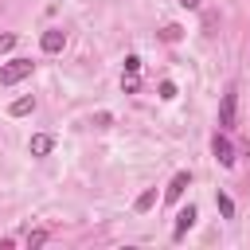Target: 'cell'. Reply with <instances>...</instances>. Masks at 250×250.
<instances>
[{"instance_id": "cell-12", "label": "cell", "mask_w": 250, "mask_h": 250, "mask_svg": "<svg viewBox=\"0 0 250 250\" xmlns=\"http://www.w3.org/2000/svg\"><path fill=\"white\" fill-rule=\"evenodd\" d=\"M121 86H125L129 94H137V86H141V82H137V74H129V70H125V78H121Z\"/></svg>"}, {"instance_id": "cell-6", "label": "cell", "mask_w": 250, "mask_h": 250, "mask_svg": "<svg viewBox=\"0 0 250 250\" xmlns=\"http://www.w3.org/2000/svg\"><path fill=\"white\" fill-rule=\"evenodd\" d=\"M195 219H199V211H195V207L188 203V207H184V211L176 215V230H172V234H176V238H184V234L191 230V223H195Z\"/></svg>"}, {"instance_id": "cell-9", "label": "cell", "mask_w": 250, "mask_h": 250, "mask_svg": "<svg viewBox=\"0 0 250 250\" xmlns=\"http://www.w3.org/2000/svg\"><path fill=\"white\" fill-rule=\"evenodd\" d=\"M215 207H219V215H223V219H234V199H230L227 191H219V195H215Z\"/></svg>"}, {"instance_id": "cell-4", "label": "cell", "mask_w": 250, "mask_h": 250, "mask_svg": "<svg viewBox=\"0 0 250 250\" xmlns=\"http://www.w3.org/2000/svg\"><path fill=\"white\" fill-rule=\"evenodd\" d=\"M211 152H215V160H219L223 168H230V164H234V145H230L223 133H215V141H211Z\"/></svg>"}, {"instance_id": "cell-10", "label": "cell", "mask_w": 250, "mask_h": 250, "mask_svg": "<svg viewBox=\"0 0 250 250\" xmlns=\"http://www.w3.org/2000/svg\"><path fill=\"white\" fill-rule=\"evenodd\" d=\"M152 203H156V191L148 188V191H141V195H137V203H133V207H137V211H148Z\"/></svg>"}, {"instance_id": "cell-3", "label": "cell", "mask_w": 250, "mask_h": 250, "mask_svg": "<svg viewBox=\"0 0 250 250\" xmlns=\"http://www.w3.org/2000/svg\"><path fill=\"white\" fill-rule=\"evenodd\" d=\"M39 47H43L47 55H59V51L66 47V31H62V27H47L43 39H39Z\"/></svg>"}, {"instance_id": "cell-15", "label": "cell", "mask_w": 250, "mask_h": 250, "mask_svg": "<svg viewBox=\"0 0 250 250\" xmlns=\"http://www.w3.org/2000/svg\"><path fill=\"white\" fill-rule=\"evenodd\" d=\"M160 98H164V102L176 98V82H160Z\"/></svg>"}, {"instance_id": "cell-2", "label": "cell", "mask_w": 250, "mask_h": 250, "mask_svg": "<svg viewBox=\"0 0 250 250\" xmlns=\"http://www.w3.org/2000/svg\"><path fill=\"white\" fill-rule=\"evenodd\" d=\"M234 113H238V94L227 90L223 102H219V125H223V129H234Z\"/></svg>"}, {"instance_id": "cell-18", "label": "cell", "mask_w": 250, "mask_h": 250, "mask_svg": "<svg viewBox=\"0 0 250 250\" xmlns=\"http://www.w3.org/2000/svg\"><path fill=\"white\" fill-rule=\"evenodd\" d=\"M180 4H184V8H199V0H180Z\"/></svg>"}, {"instance_id": "cell-17", "label": "cell", "mask_w": 250, "mask_h": 250, "mask_svg": "<svg viewBox=\"0 0 250 250\" xmlns=\"http://www.w3.org/2000/svg\"><path fill=\"white\" fill-rule=\"evenodd\" d=\"M125 70H129V74H137V70H141V59H137V55H129V59H125Z\"/></svg>"}, {"instance_id": "cell-8", "label": "cell", "mask_w": 250, "mask_h": 250, "mask_svg": "<svg viewBox=\"0 0 250 250\" xmlns=\"http://www.w3.org/2000/svg\"><path fill=\"white\" fill-rule=\"evenodd\" d=\"M55 148V141L47 137V133H39V137H31V156H47Z\"/></svg>"}, {"instance_id": "cell-14", "label": "cell", "mask_w": 250, "mask_h": 250, "mask_svg": "<svg viewBox=\"0 0 250 250\" xmlns=\"http://www.w3.org/2000/svg\"><path fill=\"white\" fill-rule=\"evenodd\" d=\"M160 35H164V39H168V43H176V39H180V27H176V23H168V27H164V31H160Z\"/></svg>"}, {"instance_id": "cell-5", "label": "cell", "mask_w": 250, "mask_h": 250, "mask_svg": "<svg viewBox=\"0 0 250 250\" xmlns=\"http://www.w3.org/2000/svg\"><path fill=\"white\" fill-rule=\"evenodd\" d=\"M188 184H191V176H188V172H176V176H172V184L164 188V199H168V203H176V199L184 195V188H188Z\"/></svg>"}, {"instance_id": "cell-11", "label": "cell", "mask_w": 250, "mask_h": 250, "mask_svg": "<svg viewBox=\"0 0 250 250\" xmlns=\"http://www.w3.org/2000/svg\"><path fill=\"white\" fill-rule=\"evenodd\" d=\"M47 242V230H31L27 234V250H35V246H43Z\"/></svg>"}, {"instance_id": "cell-7", "label": "cell", "mask_w": 250, "mask_h": 250, "mask_svg": "<svg viewBox=\"0 0 250 250\" xmlns=\"http://www.w3.org/2000/svg\"><path fill=\"white\" fill-rule=\"evenodd\" d=\"M31 109H35V98H31V94H23V98H16V102L8 105L12 117H23V113H31Z\"/></svg>"}, {"instance_id": "cell-16", "label": "cell", "mask_w": 250, "mask_h": 250, "mask_svg": "<svg viewBox=\"0 0 250 250\" xmlns=\"http://www.w3.org/2000/svg\"><path fill=\"white\" fill-rule=\"evenodd\" d=\"M90 125H98V129H105V125H113V117H109V113H94V121H90Z\"/></svg>"}, {"instance_id": "cell-13", "label": "cell", "mask_w": 250, "mask_h": 250, "mask_svg": "<svg viewBox=\"0 0 250 250\" xmlns=\"http://www.w3.org/2000/svg\"><path fill=\"white\" fill-rule=\"evenodd\" d=\"M12 47H16V35H12V31H8V35H0V55H8Z\"/></svg>"}, {"instance_id": "cell-1", "label": "cell", "mask_w": 250, "mask_h": 250, "mask_svg": "<svg viewBox=\"0 0 250 250\" xmlns=\"http://www.w3.org/2000/svg\"><path fill=\"white\" fill-rule=\"evenodd\" d=\"M31 59H12V62H4L0 66V86H16V82H23L27 74H31Z\"/></svg>"}]
</instances>
